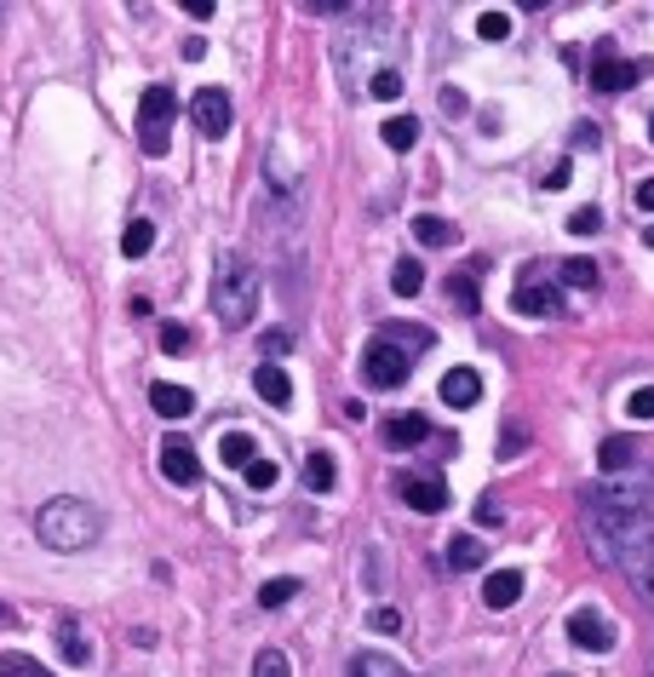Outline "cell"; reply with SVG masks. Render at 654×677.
<instances>
[{
	"label": "cell",
	"instance_id": "32",
	"mask_svg": "<svg viewBox=\"0 0 654 677\" xmlns=\"http://www.w3.org/2000/svg\"><path fill=\"white\" fill-rule=\"evenodd\" d=\"M253 677H293V666H288L282 649H259L253 655Z\"/></svg>",
	"mask_w": 654,
	"mask_h": 677
},
{
	"label": "cell",
	"instance_id": "4",
	"mask_svg": "<svg viewBox=\"0 0 654 677\" xmlns=\"http://www.w3.org/2000/svg\"><path fill=\"white\" fill-rule=\"evenodd\" d=\"M172 115H179V92L161 81L144 87V98H138V150L161 161L172 150Z\"/></svg>",
	"mask_w": 654,
	"mask_h": 677
},
{
	"label": "cell",
	"instance_id": "22",
	"mask_svg": "<svg viewBox=\"0 0 654 677\" xmlns=\"http://www.w3.org/2000/svg\"><path fill=\"white\" fill-rule=\"evenodd\" d=\"M379 139H385L396 155H408L413 144H420V121H413V115H391L385 127H379Z\"/></svg>",
	"mask_w": 654,
	"mask_h": 677
},
{
	"label": "cell",
	"instance_id": "47",
	"mask_svg": "<svg viewBox=\"0 0 654 677\" xmlns=\"http://www.w3.org/2000/svg\"><path fill=\"white\" fill-rule=\"evenodd\" d=\"M12 620H18V615H12V608H7V603H0V626H12Z\"/></svg>",
	"mask_w": 654,
	"mask_h": 677
},
{
	"label": "cell",
	"instance_id": "17",
	"mask_svg": "<svg viewBox=\"0 0 654 677\" xmlns=\"http://www.w3.org/2000/svg\"><path fill=\"white\" fill-rule=\"evenodd\" d=\"M425 436H431V420H425V414H396V420L385 425V443H391V448H420Z\"/></svg>",
	"mask_w": 654,
	"mask_h": 677
},
{
	"label": "cell",
	"instance_id": "42",
	"mask_svg": "<svg viewBox=\"0 0 654 677\" xmlns=\"http://www.w3.org/2000/svg\"><path fill=\"white\" fill-rule=\"evenodd\" d=\"M368 626H373V631H402V615H396V608H385V603H379L373 615H368Z\"/></svg>",
	"mask_w": 654,
	"mask_h": 677
},
{
	"label": "cell",
	"instance_id": "50",
	"mask_svg": "<svg viewBox=\"0 0 654 677\" xmlns=\"http://www.w3.org/2000/svg\"><path fill=\"white\" fill-rule=\"evenodd\" d=\"M557 677H574V671H557Z\"/></svg>",
	"mask_w": 654,
	"mask_h": 677
},
{
	"label": "cell",
	"instance_id": "14",
	"mask_svg": "<svg viewBox=\"0 0 654 677\" xmlns=\"http://www.w3.org/2000/svg\"><path fill=\"white\" fill-rule=\"evenodd\" d=\"M150 408H155L161 420H190V414H195V391L155 380V385H150Z\"/></svg>",
	"mask_w": 654,
	"mask_h": 677
},
{
	"label": "cell",
	"instance_id": "27",
	"mask_svg": "<svg viewBox=\"0 0 654 677\" xmlns=\"http://www.w3.org/2000/svg\"><path fill=\"white\" fill-rule=\"evenodd\" d=\"M150 247H155V224H150V219H132V224L121 230V253H127V259H144Z\"/></svg>",
	"mask_w": 654,
	"mask_h": 677
},
{
	"label": "cell",
	"instance_id": "51",
	"mask_svg": "<svg viewBox=\"0 0 654 677\" xmlns=\"http://www.w3.org/2000/svg\"><path fill=\"white\" fill-rule=\"evenodd\" d=\"M648 677H654V660H648Z\"/></svg>",
	"mask_w": 654,
	"mask_h": 677
},
{
	"label": "cell",
	"instance_id": "10",
	"mask_svg": "<svg viewBox=\"0 0 654 677\" xmlns=\"http://www.w3.org/2000/svg\"><path fill=\"white\" fill-rule=\"evenodd\" d=\"M396 494H402L420 517H436L442 505H447V483H442V477H420V471H402V477H396Z\"/></svg>",
	"mask_w": 654,
	"mask_h": 677
},
{
	"label": "cell",
	"instance_id": "8",
	"mask_svg": "<svg viewBox=\"0 0 654 677\" xmlns=\"http://www.w3.org/2000/svg\"><path fill=\"white\" fill-rule=\"evenodd\" d=\"M190 121H195V132H201V139H224V132H230V121H235V110H230V92H224V87H201V92L190 98Z\"/></svg>",
	"mask_w": 654,
	"mask_h": 677
},
{
	"label": "cell",
	"instance_id": "36",
	"mask_svg": "<svg viewBox=\"0 0 654 677\" xmlns=\"http://www.w3.org/2000/svg\"><path fill=\"white\" fill-rule=\"evenodd\" d=\"M259 351H264V362H270V356H288V351H293V327H270V333L259 338Z\"/></svg>",
	"mask_w": 654,
	"mask_h": 677
},
{
	"label": "cell",
	"instance_id": "48",
	"mask_svg": "<svg viewBox=\"0 0 654 677\" xmlns=\"http://www.w3.org/2000/svg\"><path fill=\"white\" fill-rule=\"evenodd\" d=\"M643 242H648V247H654V224H648V230H643Z\"/></svg>",
	"mask_w": 654,
	"mask_h": 677
},
{
	"label": "cell",
	"instance_id": "23",
	"mask_svg": "<svg viewBox=\"0 0 654 677\" xmlns=\"http://www.w3.org/2000/svg\"><path fill=\"white\" fill-rule=\"evenodd\" d=\"M391 287H396V299H420V293H425L420 259H396V264H391Z\"/></svg>",
	"mask_w": 654,
	"mask_h": 677
},
{
	"label": "cell",
	"instance_id": "20",
	"mask_svg": "<svg viewBox=\"0 0 654 677\" xmlns=\"http://www.w3.org/2000/svg\"><path fill=\"white\" fill-rule=\"evenodd\" d=\"M344 677H408L391 655H379V649H362V655H351V666H344Z\"/></svg>",
	"mask_w": 654,
	"mask_h": 677
},
{
	"label": "cell",
	"instance_id": "21",
	"mask_svg": "<svg viewBox=\"0 0 654 677\" xmlns=\"http://www.w3.org/2000/svg\"><path fill=\"white\" fill-rule=\"evenodd\" d=\"M219 459H224L230 471H248V465L259 459L253 436H248V431H230V436H219Z\"/></svg>",
	"mask_w": 654,
	"mask_h": 677
},
{
	"label": "cell",
	"instance_id": "28",
	"mask_svg": "<svg viewBox=\"0 0 654 677\" xmlns=\"http://www.w3.org/2000/svg\"><path fill=\"white\" fill-rule=\"evenodd\" d=\"M379 333H385V338H396V345H408L413 356H420V351H431V327H408V322H385V327H379Z\"/></svg>",
	"mask_w": 654,
	"mask_h": 677
},
{
	"label": "cell",
	"instance_id": "11",
	"mask_svg": "<svg viewBox=\"0 0 654 677\" xmlns=\"http://www.w3.org/2000/svg\"><path fill=\"white\" fill-rule=\"evenodd\" d=\"M161 477L179 483V488L201 483V459H195V448L184 443V436H167V443H161Z\"/></svg>",
	"mask_w": 654,
	"mask_h": 677
},
{
	"label": "cell",
	"instance_id": "35",
	"mask_svg": "<svg viewBox=\"0 0 654 677\" xmlns=\"http://www.w3.org/2000/svg\"><path fill=\"white\" fill-rule=\"evenodd\" d=\"M368 92L379 98V104H385V98H402V75H396V70H373Z\"/></svg>",
	"mask_w": 654,
	"mask_h": 677
},
{
	"label": "cell",
	"instance_id": "24",
	"mask_svg": "<svg viewBox=\"0 0 654 677\" xmlns=\"http://www.w3.org/2000/svg\"><path fill=\"white\" fill-rule=\"evenodd\" d=\"M333 483H339L333 454H322V448H316V454H304V488H310V494H328Z\"/></svg>",
	"mask_w": 654,
	"mask_h": 677
},
{
	"label": "cell",
	"instance_id": "6",
	"mask_svg": "<svg viewBox=\"0 0 654 677\" xmlns=\"http://www.w3.org/2000/svg\"><path fill=\"white\" fill-rule=\"evenodd\" d=\"M511 311H516V316H563V287H557V270H551V264H529L523 276H516Z\"/></svg>",
	"mask_w": 654,
	"mask_h": 677
},
{
	"label": "cell",
	"instance_id": "40",
	"mask_svg": "<svg viewBox=\"0 0 654 677\" xmlns=\"http://www.w3.org/2000/svg\"><path fill=\"white\" fill-rule=\"evenodd\" d=\"M626 414H632V420H654V385L632 391V402H626Z\"/></svg>",
	"mask_w": 654,
	"mask_h": 677
},
{
	"label": "cell",
	"instance_id": "30",
	"mask_svg": "<svg viewBox=\"0 0 654 677\" xmlns=\"http://www.w3.org/2000/svg\"><path fill=\"white\" fill-rule=\"evenodd\" d=\"M0 677H52L41 660H34V655H18V649H7V655H0Z\"/></svg>",
	"mask_w": 654,
	"mask_h": 677
},
{
	"label": "cell",
	"instance_id": "13",
	"mask_svg": "<svg viewBox=\"0 0 654 677\" xmlns=\"http://www.w3.org/2000/svg\"><path fill=\"white\" fill-rule=\"evenodd\" d=\"M253 391L270 402V408H288V402H293V380H288V367H282V362H259V367H253Z\"/></svg>",
	"mask_w": 654,
	"mask_h": 677
},
{
	"label": "cell",
	"instance_id": "18",
	"mask_svg": "<svg viewBox=\"0 0 654 677\" xmlns=\"http://www.w3.org/2000/svg\"><path fill=\"white\" fill-rule=\"evenodd\" d=\"M413 242H420V247H454L460 230L447 219H436V213H420V219H413Z\"/></svg>",
	"mask_w": 654,
	"mask_h": 677
},
{
	"label": "cell",
	"instance_id": "49",
	"mask_svg": "<svg viewBox=\"0 0 654 677\" xmlns=\"http://www.w3.org/2000/svg\"><path fill=\"white\" fill-rule=\"evenodd\" d=\"M648 139H654V115H648Z\"/></svg>",
	"mask_w": 654,
	"mask_h": 677
},
{
	"label": "cell",
	"instance_id": "5",
	"mask_svg": "<svg viewBox=\"0 0 654 677\" xmlns=\"http://www.w3.org/2000/svg\"><path fill=\"white\" fill-rule=\"evenodd\" d=\"M408 374H413V351L385 338V333H373L368 351H362V380L373 391H396V385H408Z\"/></svg>",
	"mask_w": 654,
	"mask_h": 677
},
{
	"label": "cell",
	"instance_id": "9",
	"mask_svg": "<svg viewBox=\"0 0 654 677\" xmlns=\"http://www.w3.org/2000/svg\"><path fill=\"white\" fill-rule=\"evenodd\" d=\"M563 631H569L574 649H585V655H608V649H614V626L597 615V608H574Z\"/></svg>",
	"mask_w": 654,
	"mask_h": 677
},
{
	"label": "cell",
	"instance_id": "26",
	"mask_svg": "<svg viewBox=\"0 0 654 677\" xmlns=\"http://www.w3.org/2000/svg\"><path fill=\"white\" fill-rule=\"evenodd\" d=\"M557 282H563V287H580V293H597L603 276H597L592 259H569V264H557Z\"/></svg>",
	"mask_w": 654,
	"mask_h": 677
},
{
	"label": "cell",
	"instance_id": "37",
	"mask_svg": "<svg viewBox=\"0 0 654 677\" xmlns=\"http://www.w3.org/2000/svg\"><path fill=\"white\" fill-rule=\"evenodd\" d=\"M569 230H574V235H597V230H603V213H597V208H574V213H569Z\"/></svg>",
	"mask_w": 654,
	"mask_h": 677
},
{
	"label": "cell",
	"instance_id": "46",
	"mask_svg": "<svg viewBox=\"0 0 654 677\" xmlns=\"http://www.w3.org/2000/svg\"><path fill=\"white\" fill-rule=\"evenodd\" d=\"M637 208H643V213H654V179H643V184H637Z\"/></svg>",
	"mask_w": 654,
	"mask_h": 677
},
{
	"label": "cell",
	"instance_id": "16",
	"mask_svg": "<svg viewBox=\"0 0 654 677\" xmlns=\"http://www.w3.org/2000/svg\"><path fill=\"white\" fill-rule=\"evenodd\" d=\"M482 563H489V546H482L476 534H454V539H447V568H454V574H471Z\"/></svg>",
	"mask_w": 654,
	"mask_h": 677
},
{
	"label": "cell",
	"instance_id": "29",
	"mask_svg": "<svg viewBox=\"0 0 654 677\" xmlns=\"http://www.w3.org/2000/svg\"><path fill=\"white\" fill-rule=\"evenodd\" d=\"M293 597H299V580H288V574H275V580L259 586V603H264V608H288Z\"/></svg>",
	"mask_w": 654,
	"mask_h": 677
},
{
	"label": "cell",
	"instance_id": "25",
	"mask_svg": "<svg viewBox=\"0 0 654 677\" xmlns=\"http://www.w3.org/2000/svg\"><path fill=\"white\" fill-rule=\"evenodd\" d=\"M597 459H603L608 477H614V471H632L637 465V443H632V436H608V443L597 448Z\"/></svg>",
	"mask_w": 654,
	"mask_h": 677
},
{
	"label": "cell",
	"instance_id": "43",
	"mask_svg": "<svg viewBox=\"0 0 654 677\" xmlns=\"http://www.w3.org/2000/svg\"><path fill=\"white\" fill-rule=\"evenodd\" d=\"M574 150H597V127L592 121H574Z\"/></svg>",
	"mask_w": 654,
	"mask_h": 677
},
{
	"label": "cell",
	"instance_id": "33",
	"mask_svg": "<svg viewBox=\"0 0 654 677\" xmlns=\"http://www.w3.org/2000/svg\"><path fill=\"white\" fill-rule=\"evenodd\" d=\"M447 293H454V304H465V311H476V264L460 270L454 282H447Z\"/></svg>",
	"mask_w": 654,
	"mask_h": 677
},
{
	"label": "cell",
	"instance_id": "1",
	"mask_svg": "<svg viewBox=\"0 0 654 677\" xmlns=\"http://www.w3.org/2000/svg\"><path fill=\"white\" fill-rule=\"evenodd\" d=\"M580 523L597 563H614L626 586L654 603V512L637 488H580Z\"/></svg>",
	"mask_w": 654,
	"mask_h": 677
},
{
	"label": "cell",
	"instance_id": "41",
	"mask_svg": "<svg viewBox=\"0 0 654 677\" xmlns=\"http://www.w3.org/2000/svg\"><path fill=\"white\" fill-rule=\"evenodd\" d=\"M476 523H482V528H500V523H505V512H500V499H494V494H482V505H476Z\"/></svg>",
	"mask_w": 654,
	"mask_h": 677
},
{
	"label": "cell",
	"instance_id": "19",
	"mask_svg": "<svg viewBox=\"0 0 654 677\" xmlns=\"http://www.w3.org/2000/svg\"><path fill=\"white\" fill-rule=\"evenodd\" d=\"M58 655H63V666H87L92 660V643L81 637V626L69 620V615L58 620Z\"/></svg>",
	"mask_w": 654,
	"mask_h": 677
},
{
	"label": "cell",
	"instance_id": "15",
	"mask_svg": "<svg viewBox=\"0 0 654 677\" xmlns=\"http://www.w3.org/2000/svg\"><path fill=\"white\" fill-rule=\"evenodd\" d=\"M516 597H523V568H494L489 580H482V603H489L494 615H500V608H511Z\"/></svg>",
	"mask_w": 654,
	"mask_h": 677
},
{
	"label": "cell",
	"instance_id": "2",
	"mask_svg": "<svg viewBox=\"0 0 654 677\" xmlns=\"http://www.w3.org/2000/svg\"><path fill=\"white\" fill-rule=\"evenodd\" d=\"M34 534H41V546H47V552L76 557V552L98 546L103 512H98L92 499H81V494H58V499H47L41 512H34Z\"/></svg>",
	"mask_w": 654,
	"mask_h": 677
},
{
	"label": "cell",
	"instance_id": "34",
	"mask_svg": "<svg viewBox=\"0 0 654 677\" xmlns=\"http://www.w3.org/2000/svg\"><path fill=\"white\" fill-rule=\"evenodd\" d=\"M241 477H248V488L264 494V488H275V477H282V471H275V459H253L248 471H241Z\"/></svg>",
	"mask_w": 654,
	"mask_h": 677
},
{
	"label": "cell",
	"instance_id": "45",
	"mask_svg": "<svg viewBox=\"0 0 654 677\" xmlns=\"http://www.w3.org/2000/svg\"><path fill=\"white\" fill-rule=\"evenodd\" d=\"M574 173H569V161H557V166H551V179H545V190H563Z\"/></svg>",
	"mask_w": 654,
	"mask_h": 677
},
{
	"label": "cell",
	"instance_id": "44",
	"mask_svg": "<svg viewBox=\"0 0 654 677\" xmlns=\"http://www.w3.org/2000/svg\"><path fill=\"white\" fill-rule=\"evenodd\" d=\"M442 110H447V115H465V92L447 87V92H442Z\"/></svg>",
	"mask_w": 654,
	"mask_h": 677
},
{
	"label": "cell",
	"instance_id": "39",
	"mask_svg": "<svg viewBox=\"0 0 654 677\" xmlns=\"http://www.w3.org/2000/svg\"><path fill=\"white\" fill-rule=\"evenodd\" d=\"M161 351H172V356H179V351H190V327L167 322V327H161Z\"/></svg>",
	"mask_w": 654,
	"mask_h": 677
},
{
	"label": "cell",
	"instance_id": "31",
	"mask_svg": "<svg viewBox=\"0 0 654 677\" xmlns=\"http://www.w3.org/2000/svg\"><path fill=\"white\" fill-rule=\"evenodd\" d=\"M505 36H511V12L505 7H489L476 18V41H505Z\"/></svg>",
	"mask_w": 654,
	"mask_h": 677
},
{
	"label": "cell",
	"instance_id": "3",
	"mask_svg": "<svg viewBox=\"0 0 654 677\" xmlns=\"http://www.w3.org/2000/svg\"><path fill=\"white\" fill-rule=\"evenodd\" d=\"M259 311V270L241 259V253H219V270H213V316L235 333L248 327Z\"/></svg>",
	"mask_w": 654,
	"mask_h": 677
},
{
	"label": "cell",
	"instance_id": "7",
	"mask_svg": "<svg viewBox=\"0 0 654 677\" xmlns=\"http://www.w3.org/2000/svg\"><path fill=\"white\" fill-rule=\"evenodd\" d=\"M643 75H654L648 58L626 63V58L614 52V41H597V52H592V87H597V92H626V87H637Z\"/></svg>",
	"mask_w": 654,
	"mask_h": 677
},
{
	"label": "cell",
	"instance_id": "12",
	"mask_svg": "<svg viewBox=\"0 0 654 677\" xmlns=\"http://www.w3.org/2000/svg\"><path fill=\"white\" fill-rule=\"evenodd\" d=\"M476 396H482L476 367H447L442 374V408H476Z\"/></svg>",
	"mask_w": 654,
	"mask_h": 677
},
{
	"label": "cell",
	"instance_id": "38",
	"mask_svg": "<svg viewBox=\"0 0 654 677\" xmlns=\"http://www.w3.org/2000/svg\"><path fill=\"white\" fill-rule=\"evenodd\" d=\"M523 448H529V431H523V425H505V436H500V459H516Z\"/></svg>",
	"mask_w": 654,
	"mask_h": 677
}]
</instances>
